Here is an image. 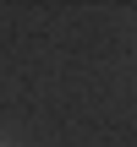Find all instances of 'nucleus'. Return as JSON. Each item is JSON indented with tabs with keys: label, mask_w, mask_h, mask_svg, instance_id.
Returning a JSON list of instances; mask_svg holds the SVG:
<instances>
[{
	"label": "nucleus",
	"mask_w": 137,
	"mask_h": 147,
	"mask_svg": "<svg viewBox=\"0 0 137 147\" xmlns=\"http://www.w3.org/2000/svg\"><path fill=\"white\" fill-rule=\"evenodd\" d=\"M0 147H16V142H5V136H0Z\"/></svg>",
	"instance_id": "nucleus-1"
}]
</instances>
